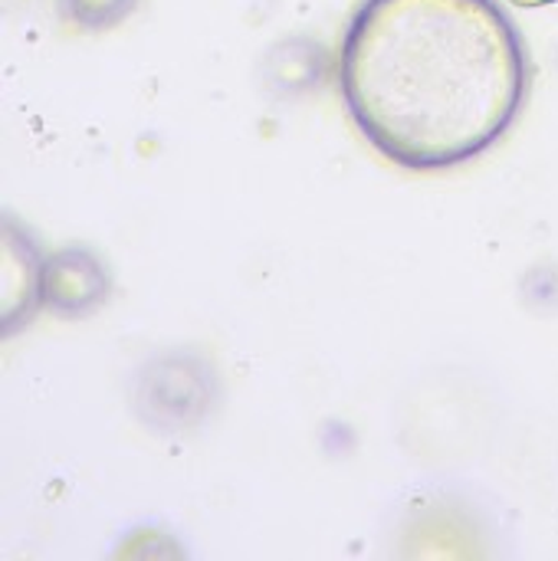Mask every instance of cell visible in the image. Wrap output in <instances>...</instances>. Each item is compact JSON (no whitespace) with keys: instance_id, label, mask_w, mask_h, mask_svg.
Here are the masks:
<instances>
[{"instance_id":"cell-1","label":"cell","mask_w":558,"mask_h":561,"mask_svg":"<svg viewBox=\"0 0 558 561\" xmlns=\"http://www.w3.org/2000/svg\"><path fill=\"white\" fill-rule=\"evenodd\" d=\"M533 56L500 0H362L339 49V95L395 168L477 161L520 122Z\"/></svg>"},{"instance_id":"cell-2","label":"cell","mask_w":558,"mask_h":561,"mask_svg":"<svg viewBox=\"0 0 558 561\" xmlns=\"http://www.w3.org/2000/svg\"><path fill=\"white\" fill-rule=\"evenodd\" d=\"M217 398L214 368L187 352L151 358L135 381V411L158 434H181L204 424Z\"/></svg>"},{"instance_id":"cell-3","label":"cell","mask_w":558,"mask_h":561,"mask_svg":"<svg viewBox=\"0 0 558 561\" xmlns=\"http://www.w3.org/2000/svg\"><path fill=\"white\" fill-rule=\"evenodd\" d=\"M112 276L105 263L86 247H62L43 256L39 270V309L56 319H86L105 306Z\"/></svg>"},{"instance_id":"cell-4","label":"cell","mask_w":558,"mask_h":561,"mask_svg":"<svg viewBox=\"0 0 558 561\" xmlns=\"http://www.w3.org/2000/svg\"><path fill=\"white\" fill-rule=\"evenodd\" d=\"M141 0H56L59 16L86 33H102L125 23Z\"/></svg>"},{"instance_id":"cell-5","label":"cell","mask_w":558,"mask_h":561,"mask_svg":"<svg viewBox=\"0 0 558 561\" xmlns=\"http://www.w3.org/2000/svg\"><path fill=\"white\" fill-rule=\"evenodd\" d=\"M513 7H523V10H539V7H553L558 0H510Z\"/></svg>"}]
</instances>
